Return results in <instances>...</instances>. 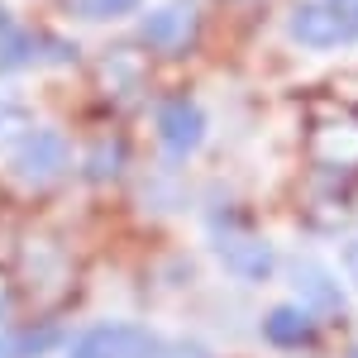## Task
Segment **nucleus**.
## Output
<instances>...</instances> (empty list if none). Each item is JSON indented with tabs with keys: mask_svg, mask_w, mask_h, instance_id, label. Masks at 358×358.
I'll list each match as a JSON object with an SVG mask.
<instances>
[{
	"mask_svg": "<svg viewBox=\"0 0 358 358\" xmlns=\"http://www.w3.org/2000/svg\"><path fill=\"white\" fill-rule=\"evenodd\" d=\"M67 167H72V143L57 134V129H24V134L15 138L10 172L24 187H53Z\"/></svg>",
	"mask_w": 358,
	"mask_h": 358,
	"instance_id": "nucleus-1",
	"label": "nucleus"
},
{
	"mask_svg": "<svg viewBox=\"0 0 358 358\" xmlns=\"http://www.w3.org/2000/svg\"><path fill=\"white\" fill-rule=\"evenodd\" d=\"M287 34H292V43L325 53V48L349 43V38H354V24H349V10H339V5H330V0H306V5L292 10Z\"/></svg>",
	"mask_w": 358,
	"mask_h": 358,
	"instance_id": "nucleus-2",
	"label": "nucleus"
},
{
	"mask_svg": "<svg viewBox=\"0 0 358 358\" xmlns=\"http://www.w3.org/2000/svg\"><path fill=\"white\" fill-rule=\"evenodd\" d=\"M138 34H143V43H148L153 53L177 57L196 43V34H201V10H196V0H167V5H158V10L143 20Z\"/></svg>",
	"mask_w": 358,
	"mask_h": 358,
	"instance_id": "nucleus-3",
	"label": "nucleus"
},
{
	"mask_svg": "<svg viewBox=\"0 0 358 358\" xmlns=\"http://www.w3.org/2000/svg\"><path fill=\"white\" fill-rule=\"evenodd\" d=\"M148 354H153V339L138 330V325H115V320L91 325L67 349V358H148Z\"/></svg>",
	"mask_w": 358,
	"mask_h": 358,
	"instance_id": "nucleus-4",
	"label": "nucleus"
},
{
	"mask_svg": "<svg viewBox=\"0 0 358 358\" xmlns=\"http://www.w3.org/2000/svg\"><path fill=\"white\" fill-rule=\"evenodd\" d=\"M158 138L167 153H192L196 143L206 138V115L192 101H167L158 110Z\"/></svg>",
	"mask_w": 358,
	"mask_h": 358,
	"instance_id": "nucleus-5",
	"label": "nucleus"
},
{
	"mask_svg": "<svg viewBox=\"0 0 358 358\" xmlns=\"http://www.w3.org/2000/svg\"><path fill=\"white\" fill-rule=\"evenodd\" d=\"M263 334H268V344H277V349H301L306 339L315 334V325H310V315H306L301 306H273L268 310V320H263Z\"/></svg>",
	"mask_w": 358,
	"mask_h": 358,
	"instance_id": "nucleus-6",
	"label": "nucleus"
},
{
	"mask_svg": "<svg viewBox=\"0 0 358 358\" xmlns=\"http://www.w3.org/2000/svg\"><path fill=\"white\" fill-rule=\"evenodd\" d=\"M62 344V330L57 325H29V330H10L0 334V358H38Z\"/></svg>",
	"mask_w": 358,
	"mask_h": 358,
	"instance_id": "nucleus-7",
	"label": "nucleus"
},
{
	"mask_svg": "<svg viewBox=\"0 0 358 358\" xmlns=\"http://www.w3.org/2000/svg\"><path fill=\"white\" fill-rule=\"evenodd\" d=\"M38 57V43L29 38L24 29H0V72H20V67H29Z\"/></svg>",
	"mask_w": 358,
	"mask_h": 358,
	"instance_id": "nucleus-8",
	"label": "nucleus"
},
{
	"mask_svg": "<svg viewBox=\"0 0 358 358\" xmlns=\"http://www.w3.org/2000/svg\"><path fill=\"white\" fill-rule=\"evenodd\" d=\"M138 0H72V10L82 15V20H120V15H129Z\"/></svg>",
	"mask_w": 358,
	"mask_h": 358,
	"instance_id": "nucleus-9",
	"label": "nucleus"
},
{
	"mask_svg": "<svg viewBox=\"0 0 358 358\" xmlns=\"http://www.w3.org/2000/svg\"><path fill=\"white\" fill-rule=\"evenodd\" d=\"M29 129V115L20 101H0V143H15Z\"/></svg>",
	"mask_w": 358,
	"mask_h": 358,
	"instance_id": "nucleus-10",
	"label": "nucleus"
},
{
	"mask_svg": "<svg viewBox=\"0 0 358 358\" xmlns=\"http://www.w3.org/2000/svg\"><path fill=\"white\" fill-rule=\"evenodd\" d=\"M330 5H339V10H354L358 0H330Z\"/></svg>",
	"mask_w": 358,
	"mask_h": 358,
	"instance_id": "nucleus-11",
	"label": "nucleus"
},
{
	"mask_svg": "<svg viewBox=\"0 0 358 358\" xmlns=\"http://www.w3.org/2000/svg\"><path fill=\"white\" fill-rule=\"evenodd\" d=\"M0 320H5V296H0Z\"/></svg>",
	"mask_w": 358,
	"mask_h": 358,
	"instance_id": "nucleus-12",
	"label": "nucleus"
},
{
	"mask_svg": "<svg viewBox=\"0 0 358 358\" xmlns=\"http://www.w3.org/2000/svg\"><path fill=\"white\" fill-rule=\"evenodd\" d=\"M354 358H358V349H354Z\"/></svg>",
	"mask_w": 358,
	"mask_h": 358,
	"instance_id": "nucleus-13",
	"label": "nucleus"
}]
</instances>
